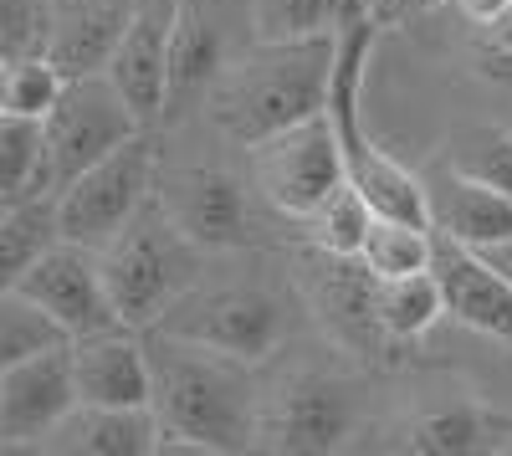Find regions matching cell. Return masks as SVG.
<instances>
[{"instance_id": "5", "label": "cell", "mask_w": 512, "mask_h": 456, "mask_svg": "<svg viewBox=\"0 0 512 456\" xmlns=\"http://www.w3.org/2000/svg\"><path fill=\"white\" fill-rule=\"evenodd\" d=\"M364 395L354 375L328 364H292L262 385L256 400V451L328 456L359 436Z\"/></svg>"}, {"instance_id": "9", "label": "cell", "mask_w": 512, "mask_h": 456, "mask_svg": "<svg viewBox=\"0 0 512 456\" xmlns=\"http://www.w3.org/2000/svg\"><path fill=\"white\" fill-rule=\"evenodd\" d=\"M246 175L256 185V195L267 200V211H277L282 221H308L318 205L344 185V154H338V134L328 108L287 123V129L246 144Z\"/></svg>"}, {"instance_id": "20", "label": "cell", "mask_w": 512, "mask_h": 456, "mask_svg": "<svg viewBox=\"0 0 512 456\" xmlns=\"http://www.w3.org/2000/svg\"><path fill=\"white\" fill-rule=\"evenodd\" d=\"M400 451H425V456H482L512 446V421L492 416L477 400H441L425 405L400 426Z\"/></svg>"}, {"instance_id": "12", "label": "cell", "mask_w": 512, "mask_h": 456, "mask_svg": "<svg viewBox=\"0 0 512 456\" xmlns=\"http://www.w3.org/2000/svg\"><path fill=\"white\" fill-rule=\"evenodd\" d=\"M72 405H77V380L67 344L11 364L0 375V451H36Z\"/></svg>"}, {"instance_id": "26", "label": "cell", "mask_w": 512, "mask_h": 456, "mask_svg": "<svg viewBox=\"0 0 512 456\" xmlns=\"http://www.w3.org/2000/svg\"><path fill=\"white\" fill-rule=\"evenodd\" d=\"M57 344H67L62 323L36 298H26L21 287H6V293H0V375H6L11 364H21L31 354H47Z\"/></svg>"}, {"instance_id": "2", "label": "cell", "mask_w": 512, "mask_h": 456, "mask_svg": "<svg viewBox=\"0 0 512 456\" xmlns=\"http://www.w3.org/2000/svg\"><path fill=\"white\" fill-rule=\"evenodd\" d=\"M338 67V31L297 36V41H256L246 52H231L205 93V118L236 149L267 139L287 123H303L328 108Z\"/></svg>"}, {"instance_id": "18", "label": "cell", "mask_w": 512, "mask_h": 456, "mask_svg": "<svg viewBox=\"0 0 512 456\" xmlns=\"http://www.w3.org/2000/svg\"><path fill=\"white\" fill-rule=\"evenodd\" d=\"M36 451L47 456H154L159 421L149 405H88L77 400Z\"/></svg>"}, {"instance_id": "28", "label": "cell", "mask_w": 512, "mask_h": 456, "mask_svg": "<svg viewBox=\"0 0 512 456\" xmlns=\"http://www.w3.org/2000/svg\"><path fill=\"white\" fill-rule=\"evenodd\" d=\"M62 72L52 67V57H6L0 62V113L16 118H47L57 93H62Z\"/></svg>"}, {"instance_id": "29", "label": "cell", "mask_w": 512, "mask_h": 456, "mask_svg": "<svg viewBox=\"0 0 512 456\" xmlns=\"http://www.w3.org/2000/svg\"><path fill=\"white\" fill-rule=\"evenodd\" d=\"M0 195L26 200V195H47L41 190V123L0 113Z\"/></svg>"}, {"instance_id": "24", "label": "cell", "mask_w": 512, "mask_h": 456, "mask_svg": "<svg viewBox=\"0 0 512 456\" xmlns=\"http://www.w3.org/2000/svg\"><path fill=\"white\" fill-rule=\"evenodd\" d=\"M354 16V0H246V26L256 41L328 36Z\"/></svg>"}, {"instance_id": "27", "label": "cell", "mask_w": 512, "mask_h": 456, "mask_svg": "<svg viewBox=\"0 0 512 456\" xmlns=\"http://www.w3.org/2000/svg\"><path fill=\"white\" fill-rule=\"evenodd\" d=\"M446 159L461 175H472L512 200V134L507 129H497V123H466V129L451 134Z\"/></svg>"}, {"instance_id": "30", "label": "cell", "mask_w": 512, "mask_h": 456, "mask_svg": "<svg viewBox=\"0 0 512 456\" xmlns=\"http://www.w3.org/2000/svg\"><path fill=\"white\" fill-rule=\"evenodd\" d=\"M52 0H0V62L6 57H47Z\"/></svg>"}, {"instance_id": "31", "label": "cell", "mask_w": 512, "mask_h": 456, "mask_svg": "<svg viewBox=\"0 0 512 456\" xmlns=\"http://www.w3.org/2000/svg\"><path fill=\"white\" fill-rule=\"evenodd\" d=\"M431 6H436V0H354V11L369 16L379 31H390V26H400V21H410L420 11H431Z\"/></svg>"}, {"instance_id": "11", "label": "cell", "mask_w": 512, "mask_h": 456, "mask_svg": "<svg viewBox=\"0 0 512 456\" xmlns=\"http://www.w3.org/2000/svg\"><path fill=\"white\" fill-rule=\"evenodd\" d=\"M26 298H36L47 308L67 339H82L93 328H108V323H123L113 298H108V282H103V262L93 246H77V241H52L47 252L31 262V272L16 282Z\"/></svg>"}, {"instance_id": "7", "label": "cell", "mask_w": 512, "mask_h": 456, "mask_svg": "<svg viewBox=\"0 0 512 456\" xmlns=\"http://www.w3.org/2000/svg\"><path fill=\"white\" fill-rule=\"evenodd\" d=\"M134 134H144V118L128 108L108 72L67 77L52 113L41 118V190L57 195L67 180H77L88 164H98Z\"/></svg>"}, {"instance_id": "10", "label": "cell", "mask_w": 512, "mask_h": 456, "mask_svg": "<svg viewBox=\"0 0 512 456\" xmlns=\"http://www.w3.org/2000/svg\"><path fill=\"white\" fill-rule=\"evenodd\" d=\"M292 287L297 303L313 313V323L328 334V344L349 359H390L400 344L379 328L374 313V272L359 257H333L303 241L292 257Z\"/></svg>"}, {"instance_id": "16", "label": "cell", "mask_w": 512, "mask_h": 456, "mask_svg": "<svg viewBox=\"0 0 512 456\" xmlns=\"http://www.w3.org/2000/svg\"><path fill=\"white\" fill-rule=\"evenodd\" d=\"M431 267L441 277L446 313L461 328H477L482 339L512 349V282L502 272H492L482 252H472V246H461V241H451L441 231H436Z\"/></svg>"}, {"instance_id": "33", "label": "cell", "mask_w": 512, "mask_h": 456, "mask_svg": "<svg viewBox=\"0 0 512 456\" xmlns=\"http://www.w3.org/2000/svg\"><path fill=\"white\" fill-rule=\"evenodd\" d=\"M451 6L466 16V21H477V26H487V21H497L512 0H451Z\"/></svg>"}, {"instance_id": "21", "label": "cell", "mask_w": 512, "mask_h": 456, "mask_svg": "<svg viewBox=\"0 0 512 456\" xmlns=\"http://www.w3.org/2000/svg\"><path fill=\"white\" fill-rule=\"evenodd\" d=\"M374 313H379V328L400 349L425 339L431 323L446 318V293H441L436 267L410 272V277H374Z\"/></svg>"}, {"instance_id": "23", "label": "cell", "mask_w": 512, "mask_h": 456, "mask_svg": "<svg viewBox=\"0 0 512 456\" xmlns=\"http://www.w3.org/2000/svg\"><path fill=\"white\" fill-rule=\"evenodd\" d=\"M52 241H57V205H52V195L16 200L11 211L0 216V293L16 287Z\"/></svg>"}, {"instance_id": "19", "label": "cell", "mask_w": 512, "mask_h": 456, "mask_svg": "<svg viewBox=\"0 0 512 456\" xmlns=\"http://www.w3.org/2000/svg\"><path fill=\"white\" fill-rule=\"evenodd\" d=\"M226 36L210 11V0H180L175 6V36H169V108L164 123L205 103L210 82L226 62Z\"/></svg>"}, {"instance_id": "3", "label": "cell", "mask_w": 512, "mask_h": 456, "mask_svg": "<svg viewBox=\"0 0 512 456\" xmlns=\"http://www.w3.org/2000/svg\"><path fill=\"white\" fill-rule=\"evenodd\" d=\"M297 308H303L297 287H277L272 277H236V272L216 277L205 267V277L154 328L226 349L251 364H267L287 349L292 328H297Z\"/></svg>"}, {"instance_id": "13", "label": "cell", "mask_w": 512, "mask_h": 456, "mask_svg": "<svg viewBox=\"0 0 512 456\" xmlns=\"http://www.w3.org/2000/svg\"><path fill=\"white\" fill-rule=\"evenodd\" d=\"M175 6L180 0H139L118 52L108 62L113 88L144 118V129H159L169 108V36H175Z\"/></svg>"}, {"instance_id": "6", "label": "cell", "mask_w": 512, "mask_h": 456, "mask_svg": "<svg viewBox=\"0 0 512 456\" xmlns=\"http://www.w3.org/2000/svg\"><path fill=\"white\" fill-rule=\"evenodd\" d=\"M154 195L169 211V221L195 246H205L210 257L262 246V216H256V205H267V200L256 195L251 175H236L226 164H210V159H164V149H159Z\"/></svg>"}, {"instance_id": "17", "label": "cell", "mask_w": 512, "mask_h": 456, "mask_svg": "<svg viewBox=\"0 0 512 456\" xmlns=\"http://www.w3.org/2000/svg\"><path fill=\"white\" fill-rule=\"evenodd\" d=\"M139 0H52L47 57L62 77L108 72Z\"/></svg>"}, {"instance_id": "32", "label": "cell", "mask_w": 512, "mask_h": 456, "mask_svg": "<svg viewBox=\"0 0 512 456\" xmlns=\"http://www.w3.org/2000/svg\"><path fill=\"white\" fill-rule=\"evenodd\" d=\"M482 36H487V47H492L497 57H507V62H512V6H507L497 21H487V26H482Z\"/></svg>"}, {"instance_id": "1", "label": "cell", "mask_w": 512, "mask_h": 456, "mask_svg": "<svg viewBox=\"0 0 512 456\" xmlns=\"http://www.w3.org/2000/svg\"><path fill=\"white\" fill-rule=\"evenodd\" d=\"M149 344V410L159 451H256V364L164 328H144Z\"/></svg>"}, {"instance_id": "8", "label": "cell", "mask_w": 512, "mask_h": 456, "mask_svg": "<svg viewBox=\"0 0 512 456\" xmlns=\"http://www.w3.org/2000/svg\"><path fill=\"white\" fill-rule=\"evenodd\" d=\"M154 175H159V139H154V129H144L52 195L57 236L103 252L144 211V200L154 195Z\"/></svg>"}, {"instance_id": "25", "label": "cell", "mask_w": 512, "mask_h": 456, "mask_svg": "<svg viewBox=\"0 0 512 456\" xmlns=\"http://www.w3.org/2000/svg\"><path fill=\"white\" fill-rule=\"evenodd\" d=\"M374 221V205L364 200V190L354 180L338 185L318 211L308 221H297L303 226V241L318 246V252H333V257H359V246H364V231Z\"/></svg>"}, {"instance_id": "22", "label": "cell", "mask_w": 512, "mask_h": 456, "mask_svg": "<svg viewBox=\"0 0 512 456\" xmlns=\"http://www.w3.org/2000/svg\"><path fill=\"white\" fill-rule=\"evenodd\" d=\"M436 257V231L425 221H410V216H379L369 221L364 231V246H359V262L374 272V277H410V272H425Z\"/></svg>"}, {"instance_id": "14", "label": "cell", "mask_w": 512, "mask_h": 456, "mask_svg": "<svg viewBox=\"0 0 512 456\" xmlns=\"http://www.w3.org/2000/svg\"><path fill=\"white\" fill-rule=\"evenodd\" d=\"M72 349V380L77 400L88 405H149V344L144 328L108 323L82 339H67Z\"/></svg>"}, {"instance_id": "4", "label": "cell", "mask_w": 512, "mask_h": 456, "mask_svg": "<svg viewBox=\"0 0 512 456\" xmlns=\"http://www.w3.org/2000/svg\"><path fill=\"white\" fill-rule=\"evenodd\" d=\"M98 262H103V282L118 318L134 328H154L205 277L210 252L169 221L159 195H149L144 211L98 252Z\"/></svg>"}, {"instance_id": "34", "label": "cell", "mask_w": 512, "mask_h": 456, "mask_svg": "<svg viewBox=\"0 0 512 456\" xmlns=\"http://www.w3.org/2000/svg\"><path fill=\"white\" fill-rule=\"evenodd\" d=\"M482 257H487V267H492V272H502V277L512 282V236H507V241H497V246H482Z\"/></svg>"}, {"instance_id": "15", "label": "cell", "mask_w": 512, "mask_h": 456, "mask_svg": "<svg viewBox=\"0 0 512 456\" xmlns=\"http://www.w3.org/2000/svg\"><path fill=\"white\" fill-rule=\"evenodd\" d=\"M420 185H425V221H431V231L472 246V252L512 236V200L472 175H461L446 154L420 175Z\"/></svg>"}, {"instance_id": "35", "label": "cell", "mask_w": 512, "mask_h": 456, "mask_svg": "<svg viewBox=\"0 0 512 456\" xmlns=\"http://www.w3.org/2000/svg\"><path fill=\"white\" fill-rule=\"evenodd\" d=\"M11 205H16V200H6V195H0V216H6V211H11Z\"/></svg>"}]
</instances>
